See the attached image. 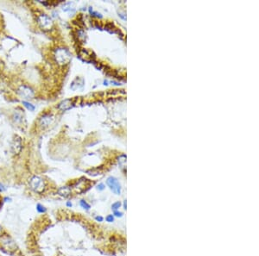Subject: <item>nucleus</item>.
Masks as SVG:
<instances>
[{
    "label": "nucleus",
    "mask_w": 259,
    "mask_h": 256,
    "mask_svg": "<svg viewBox=\"0 0 259 256\" xmlns=\"http://www.w3.org/2000/svg\"><path fill=\"white\" fill-rule=\"evenodd\" d=\"M55 59L59 65H66L71 60V54L67 48H58L55 52Z\"/></svg>",
    "instance_id": "1"
},
{
    "label": "nucleus",
    "mask_w": 259,
    "mask_h": 256,
    "mask_svg": "<svg viewBox=\"0 0 259 256\" xmlns=\"http://www.w3.org/2000/svg\"><path fill=\"white\" fill-rule=\"evenodd\" d=\"M30 188L36 193H42L44 191V188H45L43 179L38 177V176H34L32 179H30Z\"/></svg>",
    "instance_id": "2"
},
{
    "label": "nucleus",
    "mask_w": 259,
    "mask_h": 256,
    "mask_svg": "<svg viewBox=\"0 0 259 256\" xmlns=\"http://www.w3.org/2000/svg\"><path fill=\"white\" fill-rule=\"evenodd\" d=\"M38 24L43 30H49L53 26L51 18L46 14H43L38 17Z\"/></svg>",
    "instance_id": "3"
},
{
    "label": "nucleus",
    "mask_w": 259,
    "mask_h": 256,
    "mask_svg": "<svg viewBox=\"0 0 259 256\" xmlns=\"http://www.w3.org/2000/svg\"><path fill=\"white\" fill-rule=\"evenodd\" d=\"M106 184L109 186L111 190L116 195H119L121 193V185L119 184V180L114 177H109L106 180Z\"/></svg>",
    "instance_id": "4"
},
{
    "label": "nucleus",
    "mask_w": 259,
    "mask_h": 256,
    "mask_svg": "<svg viewBox=\"0 0 259 256\" xmlns=\"http://www.w3.org/2000/svg\"><path fill=\"white\" fill-rule=\"evenodd\" d=\"M18 92H19V95L21 96L22 98H25V99H31V98H34L33 90L30 87H28V86H25V85L20 86V88L18 89Z\"/></svg>",
    "instance_id": "5"
},
{
    "label": "nucleus",
    "mask_w": 259,
    "mask_h": 256,
    "mask_svg": "<svg viewBox=\"0 0 259 256\" xmlns=\"http://www.w3.org/2000/svg\"><path fill=\"white\" fill-rule=\"evenodd\" d=\"M11 150L15 154H18L22 150V141L21 139L18 136H16L14 138L11 144Z\"/></svg>",
    "instance_id": "6"
},
{
    "label": "nucleus",
    "mask_w": 259,
    "mask_h": 256,
    "mask_svg": "<svg viewBox=\"0 0 259 256\" xmlns=\"http://www.w3.org/2000/svg\"><path fill=\"white\" fill-rule=\"evenodd\" d=\"M53 121V117L52 116L48 115V114H45L43 115L41 118H40V124L43 126V127H48V125H50V124Z\"/></svg>",
    "instance_id": "7"
},
{
    "label": "nucleus",
    "mask_w": 259,
    "mask_h": 256,
    "mask_svg": "<svg viewBox=\"0 0 259 256\" xmlns=\"http://www.w3.org/2000/svg\"><path fill=\"white\" fill-rule=\"evenodd\" d=\"M71 107H72V101H71V99H65L64 101L60 103V104L58 105V108H59L60 110H62V111L69 110Z\"/></svg>",
    "instance_id": "8"
},
{
    "label": "nucleus",
    "mask_w": 259,
    "mask_h": 256,
    "mask_svg": "<svg viewBox=\"0 0 259 256\" xmlns=\"http://www.w3.org/2000/svg\"><path fill=\"white\" fill-rule=\"evenodd\" d=\"M70 189L68 187H67V186H65V187H61L60 188L59 191H58V193H59V195H61V196H63V197H68L69 196V194H70Z\"/></svg>",
    "instance_id": "9"
},
{
    "label": "nucleus",
    "mask_w": 259,
    "mask_h": 256,
    "mask_svg": "<svg viewBox=\"0 0 259 256\" xmlns=\"http://www.w3.org/2000/svg\"><path fill=\"white\" fill-rule=\"evenodd\" d=\"M23 104L24 105V107H26L28 110L30 111H35V107L33 104H31L30 103L27 102V101H23Z\"/></svg>",
    "instance_id": "10"
},
{
    "label": "nucleus",
    "mask_w": 259,
    "mask_h": 256,
    "mask_svg": "<svg viewBox=\"0 0 259 256\" xmlns=\"http://www.w3.org/2000/svg\"><path fill=\"white\" fill-rule=\"evenodd\" d=\"M73 5V3H67V4H65L63 5V7H62V10H63L64 11H68V10H70L72 8V6Z\"/></svg>",
    "instance_id": "11"
},
{
    "label": "nucleus",
    "mask_w": 259,
    "mask_h": 256,
    "mask_svg": "<svg viewBox=\"0 0 259 256\" xmlns=\"http://www.w3.org/2000/svg\"><path fill=\"white\" fill-rule=\"evenodd\" d=\"M80 204H81V207H82L83 209H86V210H88V209H90V208H91L89 204H87L85 200H81V202H80Z\"/></svg>",
    "instance_id": "12"
},
{
    "label": "nucleus",
    "mask_w": 259,
    "mask_h": 256,
    "mask_svg": "<svg viewBox=\"0 0 259 256\" xmlns=\"http://www.w3.org/2000/svg\"><path fill=\"white\" fill-rule=\"evenodd\" d=\"M36 210L38 211L39 213H44V212H46V208L41 204H38L36 205Z\"/></svg>",
    "instance_id": "13"
},
{
    "label": "nucleus",
    "mask_w": 259,
    "mask_h": 256,
    "mask_svg": "<svg viewBox=\"0 0 259 256\" xmlns=\"http://www.w3.org/2000/svg\"><path fill=\"white\" fill-rule=\"evenodd\" d=\"M120 206H121V203L120 202H116V203H114L113 205H111V209H113L114 211H116V210H118L120 208Z\"/></svg>",
    "instance_id": "14"
},
{
    "label": "nucleus",
    "mask_w": 259,
    "mask_h": 256,
    "mask_svg": "<svg viewBox=\"0 0 259 256\" xmlns=\"http://www.w3.org/2000/svg\"><path fill=\"white\" fill-rule=\"evenodd\" d=\"M106 222H114V217H113V215H108V216L106 217Z\"/></svg>",
    "instance_id": "15"
},
{
    "label": "nucleus",
    "mask_w": 259,
    "mask_h": 256,
    "mask_svg": "<svg viewBox=\"0 0 259 256\" xmlns=\"http://www.w3.org/2000/svg\"><path fill=\"white\" fill-rule=\"evenodd\" d=\"M114 216L115 217H121L123 216V213H122V212H120V211L116 210V211H114Z\"/></svg>",
    "instance_id": "16"
},
{
    "label": "nucleus",
    "mask_w": 259,
    "mask_h": 256,
    "mask_svg": "<svg viewBox=\"0 0 259 256\" xmlns=\"http://www.w3.org/2000/svg\"><path fill=\"white\" fill-rule=\"evenodd\" d=\"M105 187H106V185H105L104 184H99L98 186H97V189L99 190V191H103V190L105 189Z\"/></svg>",
    "instance_id": "17"
},
{
    "label": "nucleus",
    "mask_w": 259,
    "mask_h": 256,
    "mask_svg": "<svg viewBox=\"0 0 259 256\" xmlns=\"http://www.w3.org/2000/svg\"><path fill=\"white\" fill-rule=\"evenodd\" d=\"M95 220L98 221V222H103L104 218H103V217H101V216H97V217H95Z\"/></svg>",
    "instance_id": "18"
},
{
    "label": "nucleus",
    "mask_w": 259,
    "mask_h": 256,
    "mask_svg": "<svg viewBox=\"0 0 259 256\" xmlns=\"http://www.w3.org/2000/svg\"><path fill=\"white\" fill-rule=\"evenodd\" d=\"M72 203L71 202H67V206L68 207H72Z\"/></svg>",
    "instance_id": "19"
},
{
    "label": "nucleus",
    "mask_w": 259,
    "mask_h": 256,
    "mask_svg": "<svg viewBox=\"0 0 259 256\" xmlns=\"http://www.w3.org/2000/svg\"><path fill=\"white\" fill-rule=\"evenodd\" d=\"M2 234V228H1V226H0V235Z\"/></svg>",
    "instance_id": "20"
}]
</instances>
